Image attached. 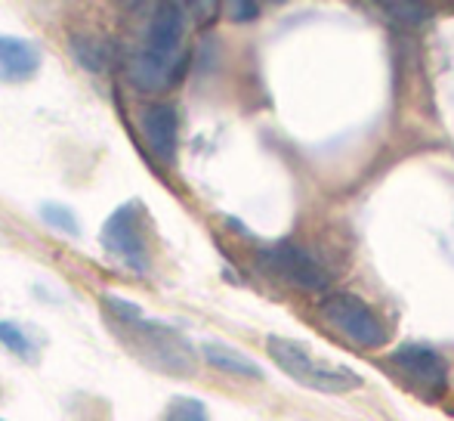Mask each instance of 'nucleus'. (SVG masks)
<instances>
[{
    "instance_id": "12",
    "label": "nucleus",
    "mask_w": 454,
    "mask_h": 421,
    "mask_svg": "<svg viewBox=\"0 0 454 421\" xmlns=\"http://www.w3.org/2000/svg\"><path fill=\"white\" fill-rule=\"evenodd\" d=\"M0 347L10 350V353L22 362L41 360V344H37L22 325L12 322V319H0Z\"/></svg>"
},
{
    "instance_id": "5",
    "label": "nucleus",
    "mask_w": 454,
    "mask_h": 421,
    "mask_svg": "<svg viewBox=\"0 0 454 421\" xmlns=\"http://www.w3.org/2000/svg\"><path fill=\"white\" fill-rule=\"evenodd\" d=\"M260 266L297 291H325L331 289V273L325 264L294 239H278L260 251Z\"/></svg>"
},
{
    "instance_id": "9",
    "label": "nucleus",
    "mask_w": 454,
    "mask_h": 421,
    "mask_svg": "<svg viewBox=\"0 0 454 421\" xmlns=\"http://www.w3.org/2000/svg\"><path fill=\"white\" fill-rule=\"evenodd\" d=\"M43 53L35 41L16 35H0V81L25 84L41 72Z\"/></svg>"
},
{
    "instance_id": "3",
    "label": "nucleus",
    "mask_w": 454,
    "mask_h": 421,
    "mask_svg": "<svg viewBox=\"0 0 454 421\" xmlns=\"http://www.w3.org/2000/svg\"><path fill=\"white\" fill-rule=\"evenodd\" d=\"M266 350H270L272 362L287 375L291 381H297L300 387L316 393H353L364 385V378L359 372H353L349 366H340V362H331L328 356L316 353L312 347H306L297 338H281L272 335L266 341Z\"/></svg>"
},
{
    "instance_id": "4",
    "label": "nucleus",
    "mask_w": 454,
    "mask_h": 421,
    "mask_svg": "<svg viewBox=\"0 0 454 421\" xmlns=\"http://www.w3.org/2000/svg\"><path fill=\"white\" fill-rule=\"evenodd\" d=\"M99 245L121 266H127L137 276H145L152 270V248H149V214H145L143 202L130 199L114 208L99 229Z\"/></svg>"
},
{
    "instance_id": "8",
    "label": "nucleus",
    "mask_w": 454,
    "mask_h": 421,
    "mask_svg": "<svg viewBox=\"0 0 454 421\" xmlns=\"http://www.w3.org/2000/svg\"><path fill=\"white\" fill-rule=\"evenodd\" d=\"M139 133L164 168L176 164V152H180V112H176V106L149 103L139 112Z\"/></svg>"
},
{
    "instance_id": "6",
    "label": "nucleus",
    "mask_w": 454,
    "mask_h": 421,
    "mask_svg": "<svg viewBox=\"0 0 454 421\" xmlns=\"http://www.w3.org/2000/svg\"><path fill=\"white\" fill-rule=\"evenodd\" d=\"M322 316L328 319L347 341H353L356 347L377 350L387 344V325L380 322L374 307H371L368 301H362L359 295L331 291L322 301Z\"/></svg>"
},
{
    "instance_id": "14",
    "label": "nucleus",
    "mask_w": 454,
    "mask_h": 421,
    "mask_svg": "<svg viewBox=\"0 0 454 421\" xmlns=\"http://www.w3.org/2000/svg\"><path fill=\"white\" fill-rule=\"evenodd\" d=\"M380 10L387 12L393 22H402V25H424L436 16V6H430V4H395V0H389V4H380Z\"/></svg>"
},
{
    "instance_id": "2",
    "label": "nucleus",
    "mask_w": 454,
    "mask_h": 421,
    "mask_svg": "<svg viewBox=\"0 0 454 421\" xmlns=\"http://www.w3.org/2000/svg\"><path fill=\"white\" fill-rule=\"evenodd\" d=\"M185 25H189V16L183 4H158L152 10L143 44L127 62V81L133 91L161 93L180 78L185 66Z\"/></svg>"
},
{
    "instance_id": "11",
    "label": "nucleus",
    "mask_w": 454,
    "mask_h": 421,
    "mask_svg": "<svg viewBox=\"0 0 454 421\" xmlns=\"http://www.w3.org/2000/svg\"><path fill=\"white\" fill-rule=\"evenodd\" d=\"M68 47H72V56L78 60V66H84L87 72H108L114 62V47L106 37L74 35Z\"/></svg>"
},
{
    "instance_id": "15",
    "label": "nucleus",
    "mask_w": 454,
    "mask_h": 421,
    "mask_svg": "<svg viewBox=\"0 0 454 421\" xmlns=\"http://www.w3.org/2000/svg\"><path fill=\"white\" fill-rule=\"evenodd\" d=\"M164 421H210L207 406L195 397H174L164 412Z\"/></svg>"
},
{
    "instance_id": "13",
    "label": "nucleus",
    "mask_w": 454,
    "mask_h": 421,
    "mask_svg": "<svg viewBox=\"0 0 454 421\" xmlns=\"http://www.w3.org/2000/svg\"><path fill=\"white\" fill-rule=\"evenodd\" d=\"M41 220L47 223V226L59 229L62 235H81V220L78 214H74L68 205H59V202H43L41 205Z\"/></svg>"
},
{
    "instance_id": "1",
    "label": "nucleus",
    "mask_w": 454,
    "mask_h": 421,
    "mask_svg": "<svg viewBox=\"0 0 454 421\" xmlns=\"http://www.w3.org/2000/svg\"><path fill=\"white\" fill-rule=\"evenodd\" d=\"M99 304L106 310L112 331L143 366L155 369L161 375H170V378H192L198 372L195 347L174 325L143 316L139 304L118 295H102Z\"/></svg>"
},
{
    "instance_id": "16",
    "label": "nucleus",
    "mask_w": 454,
    "mask_h": 421,
    "mask_svg": "<svg viewBox=\"0 0 454 421\" xmlns=\"http://www.w3.org/2000/svg\"><path fill=\"white\" fill-rule=\"evenodd\" d=\"M260 12H263L260 4H247V0L229 4V19H232V22H254V19H260Z\"/></svg>"
},
{
    "instance_id": "7",
    "label": "nucleus",
    "mask_w": 454,
    "mask_h": 421,
    "mask_svg": "<svg viewBox=\"0 0 454 421\" xmlns=\"http://www.w3.org/2000/svg\"><path fill=\"white\" fill-rule=\"evenodd\" d=\"M393 366L411 381L418 391L442 393L449 385V362L439 350L427 344H402L393 353Z\"/></svg>"
},
{
    "instance_id": "10",
    "label": "nucleus",
    "mask_w": 454,
    "mask_h": 421,
    "mask_svg": "<svg viewBox=\"0 0 454 421\" xmlns=\"http://www.w3.org/2000/svg\"><path fill=\"white\" fill-rule=\"evenodd\" d=\"M201 353L207 360V366H214L216 372H226V375H235V378H247V381H263V369L245 356L241 350L229 347V344H220V341H207L201 344Z\"/></svg>"
}]
</instances>
